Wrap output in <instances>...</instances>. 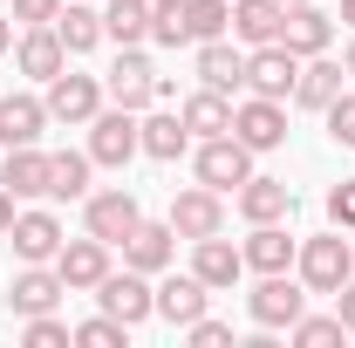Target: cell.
<instances>
[{"label": "cell", "instance_id": "1", "mask_svg": "<svg viewBox=\"0 0 355 348\" xmlns=\"http://www.w3.org/2000/svg\"><path fill=\"white\" fill-rule=\"evenodd\" d=\"M294 273H301V287H308V294H328V301H335V287L355 280V246L342 239V225H335V232H321V239H301Z\"/></svg>", "mask_w": 355, "mask_h": 348}, {"label": "cell", "instance_id": "2", "mask_svg": "<svg viewBox=\"0 0 355 348\" xmlns=\"http://www.w3.org/2000/svg\"><path fill=\"white\" fill-rule=\"evenodd\" d=\"M96 307L110 314V321H123V328H137V321H150L157 314V287H150V273H137V266H110L103 273V287H96Z\"/></svg>", "mask_w": 355, "mask_h": 348}, {"label": "cell", "instance_id": "3", "mask_svg": "<svg viewBox=\"0 0 355 348\" xmlns=\"http://www.w3.org/2000/svg\"><path fill=\"white\" fill-rule=\"evenodd\" d=\"M191 171H198V184H212V191H239L246 177H253V150L239 143V137H205L198 150H191Z\"/></svg>", "mask_w": 355, "mask_h": 348}, {"label": "cell", "instance_id": "4", "mask_svg": "<svg viewBox=\"0 0 355 348\" xmlns=\"http://www.w3.org/2000/svg\"><path fill=\"white\" fill-rule=\"evenodd\" d=\"M246 314H253V328H294L301 314H308V287L301 280H287V273H260V287L246 294Z\"/></svg>", "mask_w": 355, "mask_h": 348}, {"label": "cell", "instance_id": "5", "mask_svg": "<svg viewBox=\"0 0 355 348\" xmlns=\"http://www.w3.org/2000/svg\"><path fill=\"white\" fill-rule=\"evenodd\" d=\"M103 96H110L116 110H137V116H144V110L157 103V69H150V55H144V48H123V55L110 62V76H103Z\"/></svg>", "mask_w": 355, "mask_h": 348}, {"label": "cell", "instance_id": "6", "mask_svg": "<svg viewBox=\"0 0 355 348\" xmlns=\"http://www.w3.org/2000/svg\"><path fill=\"white\" fill-rule=\"evenodd\" d=\"M48 123H69V130H89V116L103 110V76H76V69H62L55 82H48Z\"/></svg>", "mask_w": 355, "mask_h": 348}, {"label": "cell", "instance_id": "7", "mask_svg": "<svg viewBox=\"0 0 355 348\" xmlns=\"http://www.w3.org/2000/svg\"><path fill=\"white\" fill-rule=\"evenodd\" d=\"M137 218H144V205H137V191H123V184H110V191H89V198H83V232L110 239V246H123V239H130Z\"/></svg>", "mask_w": 355, "mask_h": 348}, {"label": "cell", "instance_id": "8", "mask_svg": "<svg viewBox=\"0 0 355 348\" xmlns=\"http://www.w3.org/2000/svg\"><path fill=\"white\" fill-rule=\"evenodd\" d=\"M137 150H144V143H137V110H96V116H89V157H96V164L123 171Z\"/></svg>", "mask_w": 355, "mask_h": 348}, {"label": "cell", "instance_id": "9", "mask_svg": "<svg viewBox=\"0 0 355 348\" xmlns=\"http://www.w3.org/2000/svg\"><path fill=\"white\" fill-rule=\"evenodd\" d=\"M232 137L260 157V150H280L287 143V110L273 103V96H246V103H232Z\"/></svg>", "mask_w": 355, "mask_h": 348}, {"label": "cell", "instance_id": "10", "mask_svg": "<svg viewBox=\"0 0 355 348\" xmlns=\"http://www.w3.org/2000/svg\"><path fill=\"white\" fill-rule=\"evenodd\" d=\"M55 273H62V287H69V294H96V287H103V273H110V239H96V232L62 239Z\"/></svg>", "mask_w": 355, "mask_h": 348}, {"label": "cell", "instance_id": "11", "mask_svg": "<svg viewBox=\"0 0 355 348\" xmlns=\"http://www.w3.org/2000/svg\"><path fill=\"white\" fill-rule=\"evenodd\" d=\"M7 246H14V260L21 266H55V253H62V218L55 212H14V225H7Z\"/></svg>", "mask_w": 355, "mask_h": 348}, {"label": "cell", "instance_id": "12", "mask_svg": "<svg viewBox=\"0 0 355 348\" xmlns=\"http://www.w3.org/2000/svg\"><path fill=\"white\" fill-rule=\"evenodd\" d=\"M171 232L178 239H212V232H225V191H212V184L171 191Z\"/></svg>", "mask_w": 355, "mask_h": 348}, {"label": "cell", "instance_id": "13", "mask_svg": "<svg viewBox=\"0 0 355 348\" xmlns=\"http://www.w3.org/2000/svg\"><path fill=\"white\" fill-rule=\"evenodd\" d=\"M294 76H301V55H294V48H280V42H266V48L246 55V89H253V96L287 103V96H294Z\"/></svg>", "mask_w": 355, "mask_h": 348}, {"label": "cell", "instance_id": "14", "mask_svg": "<svg viewBox=\"0 0 355 348\" xmlns=\"http://www.w3.org/2000/svg\"><path fill=\"white\" fill-rule=\"evenodd\" d=\"M232 205H239V218L246 225H273V218H294V184L287 177H246L239 191H232Z\"/></svg>", "mask_w": 355, "mask_h": 348}, {"label": "cell", "instance_id": "15", "mask_svg": "<svg viewBox=\"0 0 355 348\" xmlns=\"http://www.w3.org/2000/svg\"><path fill=\"white\" fill-rule=\"evenodd\" d=\"M178 260V232H171V218H137V232L123 239V266H137V273H164V266Z\"/></svg>", "mask_w": 355, "mask_h": 348}, {"label": "cell", "instance_id": "16", "mask_svg": "<svg viewBox=\"0 0 355 348\" xmlns=\"http://www.w3.org/2000/svg\"><path fill=\"white\" fill-rule=\"evenodd\" d=\"M191 273H198L212 294H225V287H239V273H246V253H239L225 232H212V239H191Z\"/></svg>", "mask_w": 355, "mask_h": 348}, {"label": "cell", "instance_id": "17", "mask_svg": "<svg viewBox=\"0 0 355 348\" xmlns=\"http://www.w3.org/2000/svg\"><path fill=\"white\" fill-rule=\"evenodd\" d=\"M239 253H246V273H294L301 239L287 232V218H273V225H253V239H246Z\"/></svg>", "mask_w": 355, "mask_h": 348}, {"label": "cell", "instance_id": "18", "mask_svg": "<svg viewBox=\"0 0 355 348\" xmlns=\"http://www.w3.org/2000/svg\"><path fill=\"white\" fill-rule=\"evenodd\" d=\"M14 62H21V76H35V82H55L62 69H69V48L55 35V21L48 28H21V42H14Z\"/></svg>", "mask_w": 355, "mask_h": 348}, {"label": "cell", "instance_id": "19", "mask_svg": "<svg viewBox=\"0 0 355 348\" xmlns=\"http://www.w3.org/2000/svg\"><path fill=\"white\" fill-rule=\"evenodd\" d=\"M42 130H48V103H42V96L7 89V96H0V150H14V143H42Z\"/></svg>", "mask_w": 355, "mask_h": 348}, {"label": "cell", "instance_id": "20", "mask_svg": "<svg viewBox=\"0 0 355 348\" xmlns=\"http://www.w3.org/2000/svg\"><path fill=\"white\" fill-rule=\"evenodd\" d=\"M205 301H212V287H205L198 273H171V266H164V280H157V314H164L171 328L198 321V314H205Z\"/></svg>", "mask_w": 355, "mask_h": 348}, {"label": "cell", "instance_id": "21", "mask_svg": "<svg viewBox=\"0 0 355 348\" xmlns=\"http://www.w3.org/2000/svg\"><path fill=\"white\" fill-rule=\"evenodd\" d=\"M328 42H335V21L314 7V0H301V7H287V28H280V48H294L301 62L308 55H328Z\"/></svg>", "mask_w": 355, "mask_h": 348}, {"label": "cell", "instance_id": "22", "mask_svg": "<svg viewBox=\"0 0 355 348\" xmlns=\"http://www.w3.org/2000/svg\"><path fill=\"white\" fill-rule=\"evenodd\" d=\"M137 143H144V157L178 164L191 150V130H184V116H171V110H150V116H137Z\"/></svg>", "mask_w": 355, "mask_h": 348}, {"label": "cell", "instance_id": "23", "mask_svg": "<svg viewBox=\"0 0 355 348\" xmlns=\"http://www.w3.org/2000/svg\"><path fill=\"white\" fill-rule=\"evenodd\" d=\"M198 82L219 89V96H239V89H246V55L225 42V35L219 42H198Z\"/></svg>", "mask_w": 355, "mask_h": 348}, {"label": "cell", "instance_id": "24", "mask_svg": "<svg viewBox=\"0 0 355 348\" xmlns=\"http://www.w3.org/2000/svg\"><path fill=\"white\" fill-rule=\"evenodd\" d=\"M62 294H69V287H62V273H55V266H21L7 301H14V314L28 321V314H55V301H62Z\"/></svg>", "mask_w": 355, "mask_h": 348}, {"label": "cell", "instance_id": "25", "mask_svg": "<svg viewBox=\"0 0 355 348\" xmlns=\"http://www.w3.org/2000/svg\"><path fill=\"white\" fill-rule=\"evenodd\" d=\"M0 184L14 198H48V150L42 143H14L7 164H0Z\"/></svg>", "mask_w": 355, "mask_h": 348}, {"label": "cell", "instance_id": "26", "mask_svg": "<svg viewBox=\"0 0 355 348\" xmlns=\"http://www.w3.org/2000/svg\"><path fill=\"white\" fill-rule=\"evenodd\" d=\"M280 28H287V7H280V0H232V35L246 48L280 42Z\"/></svg>", "mask_w": 355, "mask_h": 348}, {"label": "cell", "instance_id": "27", "mask_svg": "<svg viewBox=\"0 0 355 348\" xmlns=\"http://www.w3.org/2000/svg\"><path fill=\"white\" fill-rule=\"evenodd\" d=\"M342 76H349L342 62H321V55H308V62H301V76H294V103H301V110H328V103L342 96Z\"/></svg>", "mask_w": 355, "mask_h": 348}, {"label": "cell", "instance_id": "28", "mask_svg": "<svg viewBox=\"0 0 355 348\" xmlns=\"http://www.w3.org/2000/svg\"><path fill=\"white\" fill-rule=\"evenodd\" d=\"M178 116H184V130L198 137V143H205V137H225V130H232V96L198 89V96H184V110H178Z\"/></svg>", "mask_w": 355, "mask_h": 348}, {"label": "cell", "instance_id": "29", "mask_svg": "<svg viewBox=\"0 0 355 348\" xmlns=\"http://www.w3.org/2000/svg\"><path fill=\"white\" fill-rule=\"evenodd\" d=\"M89 150H48V198H89Z\"/></svg>", "mask_w": 355, "mask_h": 348}, {"label": "cell", "instance_id": "30", "mask_svg": "<svg viewBox=\"0 0 355 348\" xmlns=\"http://www.w3.org/2000/svg\"><path fill=\"white\" fill-rule=\"evenodd\" d=\"M103 35H110L116 48H144V42H150V0H110Z\"/></svg>", "mask_w": 355, "mask_h": 348}, {"label": "cell", "instance_id": "31", "mask_svg": "<svg viewBox=\"0 0 355 348\" xmlns=\"http://www.w3.org/2000/svg\"><path fill=\"white\" fill-rule=\"evenodd\" d=\"M55 35H62V48H69V55H89V48L103 42V14H96V7H76V0H62Z\"/></svg>", "mask_w": 355, "mask_h": 348}, {"label": "cell", "instance_id": "32", "mask_svg": "<svg viewBox=\"0 0 355 348\" xmlns=\"http://www.w3.org/2000/svg\"><path fill=\"white\" fill-rule=\"evenodd\" d=\"M184 28H191V48L219 42L225 28H232V0H184Z\"/></svg>", "mask_w": 355, "mask_h": 348}, {"label": "cell", "instance_id": "33", "mask_svg": "<svg viewBox=\"0 0 355 348\" xmlns=\"http://www.w3.org/2000/svg\"><path fill=\"white\" fill-rule=\"evenodd\" d=\"M150 42H157V48H191L184 0H150Z\"/></svg>", "mask_w": 355, "mask_h": 348}, {"label": "cell", "instance_id": "34", "mask_svg": "<svg viewBox=\"0 0 355 348\" xmlns=\"http://www.w3.org/2000/svg\"><path fill=\"white\" fill-rule=\"evenodd\" d=\"M287 335H294L301 348H335L342 335H349V328H342V314H301V321H294Z\"/></svg>", "mask_w": 355, "mask_h": 348}, {"label": "cell", "instance_id": "35", "mask_svg": "<svg viewBox=\"0 0 355 348\" xmlns=\"http://www.w3.org/2000/svg\"><path fill=\"white\" fill-rule=\"evenodd\" d=\"M21 342H28V348H69V342H76V328L55 321V314H28V321H21Z\"/></svg>", "mask_w": 355, "mask_h": 348}, {"label": "cell", "instance_id": "36", "mask_svg": "<svg viewBox=\"0 0 355 348\" xmlns=\"http://www.w3.org/2000/svg\"><path fill=\"white\" fill-rule=\"evenodd\" d=\"M321 116H328V137H335L342 150H355V96H349V89H342V96H335Z\"/></svg>", "mask_w": 355, "mask_h": 348}, {"label": "cell", "instance_id": "37", "mask_svg": "<svg viewBox=\"0 0 355 348\" xmlns=\"http://www.w3.org/2000/svg\"><path fill=\"white\" fill-rule=\"evenodd\" d=\"M123 335H130V328H123V321H110V314H96V321L76 328V342H83V348H123Z\"/></svg>", "mask_w": 355, "mask_h": 348}, {"label": "cell", "instance_id": "38", "mask_svg": "<svg viewBox=\"0 0 355 348\" xmlns=\"http://www.w3.org/2000/svg\"><path fill=\"white\" fill-rule=\"evenodd\" d=\"M328 225H342V232H355V177H342V184L328 191Z\"/></svg>", "mask_w": 355, "mask_h": 348}, {"label": "cell", "instance_id": "39", "mask_svg": "<svg viewBox=\"0 0 355 348\" xmlns=\"http://www.w3.org/2000/svg\"><path fill=\"white\" fill-rule=\"evenodd\" d=\"M55 14H62V0H14V21L21 28H48Z\"/></svg>", "mask_w": 355, "mask_h": 348}, {"label": "cell", "instance_id": "40", "mask_svg": "<svg viewBox=\"0 0 355 348\" xmlns=\"http://www.w3.org/2000/svg\"><path fill=\"white\" fill-rule=\"evenodd\" d=\"M184 335H191L198 348H219V342H232V328H225V321H212V314H198V321H184Z\"/></svg>", "mask_w": 355, "mask_h": 348}, {"label": "cell", "instance_id": "41", "mask_svg": "<svg viewBox=\"0 0 355 348\" xmlns=\"http://www.w3.org/2000/svg\"><path fill=\"white\" fill-rule=\"evenodd\" d=\"M335 314H342V328L355 335V280H342V287H335Z\"/></svg>", "mask_w": 355, "mask_h": 348}, {"label": "cell", "instance_id": "42", "mask_svg": "<svg viewBox=\"0 0 355 348\" xmlns=\"http://www.w3.org/2000/svg\"><path fill=\"white\" fill-rule=\"evenodd\" d=\"M14 212H21V198H14V191L0 184V239H7V225H14Z\"/></svg>", "mask_w": 355, "mask_h": 348}, {"label": "cell", "instance_id": "43", "mask_svg": "<svg viewBox=\"0 0 355 348\" xmlns=\"http://www.w3.org/2000/svg\"><path fill=\"white\" fill-rule=\"evenodd\" d=\"M14 48V14H0V55Z\"/></svg>", "mask_w": 355, "mask_h": 348}, {"label": "cell", "instance_id": "44", "mask_svg": "<svg viewBox=\"0 0 355 348\" xmlns=\"http://www.w3.org/2000/svg\"><path fill=\"white\" fill-rule=\"evenodd\" d=\"M335 21H342V28H355V0H342V14H335Z\"/></svg>", "mask_w": 355, "mask_h": 348}, {"label": "cell", "instance_id": "45", "mask_svg": "<svg viewBox=\"0 0 355 348\" xmlns=\"http://www.w3.org/2000/svg\"><path fill=\"white\" fill-rule=\"evenodd\" d=\"M342 69H349V76H355V42H349V55H342Z\"/></svg>", "mask_w": 355, "mask_h": 348}, {"label": "cell", "instance_id": "46", "mask_svg": "<svg viewBox=\"0 0 355 348\" xmlns=\"http://www.w3.org/2000/svg\"><path fill=\"white\" fill-rule=\"evenodd\" d=\"M280 7H301V0H280Z\"/></svg>", "mask_w": 355, "mask_h": 348}, {"label": "cell", "instance_id": "47", "mask_svg": "<svg viewBox=\"0 0 355 348\" xmlns=\"http://www.w3.org/2000/svg\"><path fill=\"white\" fill-rule=\"evenodd\" d=\"M349 246H355V239H349Z\"/></svg>", "mask_w": 355, "mask_h": 348}]
</instances>
